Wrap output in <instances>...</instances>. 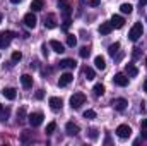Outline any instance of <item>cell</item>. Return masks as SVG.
Returning a JSON list of instances; mask_svg holds the SVG:
<instances>
[{"mask_svg":"<svg viewBox=\"0 0 147 146\" xmlns=\"http://www.w3.org/2000/svg\"><path fill=\"white\" fill-rule=\"evenodd\" d=\"M142 35H144V26H142V23H135V24L132 26L130 33H128V38H130V41H137Z\"/></svg>","mask_w":147,"mask_h":146,"instance_id":"obj_1","label":"cell"},{"mask_svg":"<svg viewBox=\"0 0 147 146\" xmlns=\"http://www.w3.org/2000/svg\"><path fill=\"white\" fill-rule=\"evenodd\" d=\"M86 103V95L84 93H74L72 96H70V107L72 108H80L82 105Z\"/></svg>","mask_w":147,"mask_h":146,"instance_id":"obj_2","label":"cell"},{"mask_svg":"<svg viewBox=\"0 0 147 146\" xmlns=\"http://www.w3.org/2000/svg\"><path fill=\"white\" fill-rule=\"evenodd\" d=\"M43 113L41 112H33L31 115H28V122H29V126L31 127H38V126H41L43 124Z\"/></svg>","mask_w":147,"mask_h":146,"instance_id":"obj_3","label":"cell"},{"mask_svg":"<svg viewBox=\"0 0 147 146\" xmlns=\"http://www.w3.org/2000/svg\"><path fill=\"white\" fill-rule=\"evenodd\" d=\"M116 134H118V138H121V139H128L130 134H132V129H130V126L121 124V126L116 127Z\"/></svg>","mask_w":147,"mask_h":146,"instance_id":"obj_4","label":"cell"},{"mask_svg":"<svg viewBox=\"0 0 147 146\" xmlns=\"http://www.w3.org/2000/svg\"><path fill=\"white\" fill-rule=\"evenodd\" d=\"M14 38L12 31H2L0 33V48H7L10 45V40Z\"/></svg>","mask_w":147,"mask_h":146,"instance_id":"obj_5","label":"cell"},{"mask_svg":"<svg viewBox=\"0 0 147 146\" xmlns=\"http://www.w3.org/2000/svg\"><path fill=\"white\" fill-rule=\"evenodd\" d=\"M58 9L62 10V14H63V19H67V17H70V12H72V7H70V3H69L67 0H58Z\"/></svg>","mask_w":147,"mask_h":146,"instance_id":"obj_6","label":"cell"},{"mask_svg":"<svg viewBox=\"0 0 147 146\" xmlns=\"http://www.w3.org/2000/svg\"><path fill=\"white\" fill-rule=\"evenodd\" d=\"M111 105H113V108H115V110H118V112H123V110L127 108L128 102H127L125 98H115V100L111 102Z\"/></svg>","mask_w":147,"mask_h":146,"instance_id":"obj_7","label":"cell"},{"mask_svg":"<svg viewBox=\"0 0 147 146\" xmlns=\"http://www.w3.org/2000/svg\"><path fill=\"white\" fill-rule=\"evenodd\" d=\"M113 83H115L116 86H121V88H125V86L128 84V77H127L125 74L118 72V74H115V77H113Z\"/></svg>","mask_w":147,"mask_h":146,"instance_id":"obj_8","label":"cell"},{"mask_svg":"<svg viewBox=\"0 0 147 146\" xmlns=\"http://www.w3.org/2000/svg\"><path fill=\"white\" fill-rule=\"evenodd\" d=\"M36 23H38V19H36V16L33 14V12H28L26 16H24V24L28 26V28H36Z\"/></svg>","mask_w":147,"mask_h":146,"instance_id":"obj_9","label":"cell"},{"mask_svg":"<svg viewBox=\"0 0 147 146\" xmlns=\"http://www.w3.org/2000/svg\"><path fill=\"white\" fill-rule=\"evenodd\" d=\"M74 79V76L70 72H63L62 76H60V79H58V86L60 88H63V86H67V84H70Z\"/></svg>","mask_w":147,"mask_h":146,"instance_id":"obj_10","label":"cell"},{"mask_svg":"<svg viewBox=\"0 0 147 146\" xmlns=\"http://www.w3.org/2000/svg\"><path fill=\"white\" fill-rule=\"evenodd\" d=\"M65 131H67V134H69V136H77V134L80 132V127H79L77 124H74V122H67Z\"/></svg>","mask_w":147,"mask_h":146,"instance_id":"obj_11","label":"cell"},{"mask_svg":"<svg viewBox=\"0 0 147 146\" xmlns=\"http://www.w3.org/2000/svg\"><path fill=\"white\" fill-rule=\"evenodd\" d=\"M58 65H60V69H75L77 62L74 59H63V60L58 62Z\"/></svg>","mask_w":147,"mask_h":146,"instance_id":"obj_12","label":"cell"},{"mask_svg":"<svg viewBox=\"0 0 147 146\" xmlns=\"http://www.w3.org/2000/svg\"><path fill=\"white\" fill-rule=\"evenodd\" d=\"M48 103H50V107H51L53 110H60L62 108V105H63L62 98H58V96H51V98L48 100Z\"/></svg>","mask_w":147,"mask_h":146,"instance_id":"obj_13","label":"cell"},{"mask_svg":"<svg viewBox=\"0 0 147 146\" xmlns=\"http://www.w3.org/2000/svg\"><path fill=\"white\" fill-rule=\"evenodd\" d=\"M45 28H48V29L57 28V19H55V16H53V14H48V16L45 17Z\"/></svg>","mask_w":147,"mask_h":146,"instance_id":"obj_14","label":"cell"},{"mask_svg":"<svg viewBox=\"0 0 147 146\" xmlns=\"http://www.w3.org/2000/svg\"><path fill=\"white\" fill-rule=\"evenodd\" d=\"M110 23H111V26H113V28L120 29V28H123V24H125V19H123L121 16H113Z\"/></svg>","mask_w":147,"mask_h":146,"instance_id":"obj_15","label":"cell"},{"mask_svg":"<svg viewBox=\"0 0 147 146\" xmlns=\"http://www.w3.org/2000/svg\"><path fill=\"white\" fill-rule=\"evenodd\" d=\"M50 46H51L57 53H63V52H65V46H63L58 40H51V41H50Z\"/></svg>","mask_w":147,"mask_h":146,"instance_id":"obj_16","label":"cell"},{"mask_svg":"<svg viewBox=\"0 0 147 146\" xmlns=\"http://www.w3.org/2000/svg\"><path fill=\"white\" fill-rule=\"evenodd\" d=\"M2 95H3L7 100H16V96H17V93H16L14 88H3V89H2Z\"/></svg>","mask_w":147,"mask_h":146,"instance_id":"obj_17","label":"cell"},{"mask_svg":"<svg viewBox=\"0 0 147 146\" xmlns=\"http://www.w3.org/2000/svg\"><path fill=\"white\" fill-rule=\"evenodd\" d=\"M21 83H22V86H24L26 89H29V88L33 86V76H29V74H24V76L21 77Z\"/></svg>","mask_w":147,"mask_h":146,"instance_id":"obj_18","label":"cell"},{"mask_svg":"<svg viewBox=\"0 0 147 146\" xmlns=\"http://www.w3.org/2000/svg\"><path fill=\"white\" fill-rule=\"evenodd\" d=\"M125 72L128 74V77H135V76L139 74V69H137L134 64H127V65H125Z\"/></svg>","mask_w":147,"mask_h":146,"instance_id":"obj_19","label":"cell"},{"mask_svg":"<svg viewBox=\"0 0 147 146\" xmlns=\"http://www.w3.org/2000/svg\"><path fill=\"white\" fill-rule=\"evenodd\" d=\"M31 141H33V132H31V131H22V134H21V143L28 145V143H31Z\"/></svg>","mask_w":147,"mask_h":146,"instance_id":"obj_20","label":"cell"},{"mask_svg":"<svg viewBox=\"0 0 147 146\" xmlns=\"http://www.w3.org/2000/svg\"><path fill=\"white\" fill-rule=\"evenodd\" d=\"M111 31H113L111 23H101V26H99V33L101 35H110Z\"/></svg>","mask_w":147,"mask_h":146,"instance_id":"obj_21","label":"cell"},{"mask_svg":"<svg viewBox=\"0 0 147 146\" xmlns=\"http://www.w3.org/2000/svg\"><path fill=\"white\" fill-rule=\"evenodd\" d=\"M94 65H96V69H99V71H103V69L106 67V62H105V57H101V55H98V57L94 59Z\"/></svg>","mask_w":147,"mask_h":146,"instance_id":"obj_22","label":"cell"},{"mask_svg":"<svg viewBox=\"0 0 147 146\" xmlns=\"http://www.w3.org/2000/svg\"><path fill=\"white\" fill-rule=\"evenodd\" d=\"M82 74H84V77H86L87 81H92V79L96 77L94 69H91V67H84V69H82Z\"/></svg>","mask_w":147,"mask_h":146,"instance_id":"obj_23","label":"cell"},{"mask_svg":"<svg viewBox=\"0 0 147 146\" xmlns=\"http://www.w3.org/2000/svg\"><path fill=\"white\" fill-rule=\"evenodd\" d=\"M28 119V115H26V108L24 107H21V108L17 110V122L21 124V122H24Z\"/></svg>","mask_w":147,"mask_h":146,"instance_id":"obj_24","label":"cell"},{"mask_svg":"<svg viewBox=\"0 0 147 146\" xmlns=\"http://www.w3.org/2000/svg\"><path fill=\"white\" fill-rule=\"evenodd\" d=\"M92 91H94L96 96H103V95H105V86H103L101 83H98V84H94V89H92Z\"/></svg>","mask_w":147,"mask_h":146,"instance_id":"obj_25","label":"cell"},{"mask_svg":"<svg viewBox=\"0 0 147 146\" xmlns=\"http://www.w3.org/2000/svg\"><path fill=\"white\" fill-rule=\"evenodd\" d=\"M31 9H33V12L41 10V9H43V0H33V2H31Z\"/></svg>","mask_w":147,"mask_h":146,"instance_id":"obj_26","label":"cell"},{"mask_svg":"<svg viewBox=\"0 0 147 146\" xmlns=\"http://www.w3.org/2000/svg\"><path fill=\"white\" fill-rule=\"evenodd\" d=\"M120 10H121L123 14H132L134 7H132V3H121V5H120Z\"/></svg>","mask_w":147,"mask_h":146,"instance_id":"obj_27","label":"cell"},{"mask_svg":"<svg viewBox=\"0 0 147 146\" xmlns=\"http://www.w3.org/2000/svg\"><path fill=\"white\" fill-rule=\"evenodd\" d=\"M79 55H80L82 59H87V57L91 55V48H87V46H82V48L79 50Z\"/></svg>","mask_w":147,"mask_h":146,"instance_id":"obj_28","label":"cell"},{"mask_svg":"<svg viewBox=\"0 0 147 146\" xmlns=\"http://www.w3.org/2000/svg\"><path fill=\"white\" fill-rule=\"evenodd\" d=\"M118 48H120V43H113V45H110L108 52H110V55H111V57H115V53L118 52Z\"/></svg>","mask_w":147,"mask_h":146,"instance_id":"obj_29","label":"cell"},{"mask_svg":"<svg viewBox=\"0 0 147 146\" xmlns=\"http://www.w3.org/2000/svg\"><path fill=\"white\" fill-rule=\"evenodd\" d=\"M67 45L69 46H75L77 45V38L74 36V35H67Z\"/></svg>","mask_w":147,"mask_h":146,"instance_id":"obj_30","label":"cell"},{"mask_svg":"<svg viewBox=\"0 0 147 146\" xmlns=\"http://www.w3.org/2000/svg\"><path fill=\"white\" fill-rule=\"evenodd\" d=\"M55 129H57V124H55V122H50V124L46 126V131H45V132H46V134H53Z\"/></svg>","mask_w":147,"mask_h":146,"instance_id":"obj_31","label":"cell"},{"mask_svg":"<svg viewBox=\"0 0 147 146\" xmlns=\"http://www.w3.org/2000/svg\"><path fill=\"white\" fill-rule=\"evenodd\" d=\"M9 115H10V110H9V108H3V112L0 113V120H2V122H5V120L9 119Z\"/></svg>","mask_w":147,"mask_h":146,"instance_id":"obj_32","label":"cell"},{"mask_svg":"<svg viewBox=\"0 0 147 146\" xmlns=\"http://www.w3.org/2000/svg\"><path fill=\"white\" fill-rule=\"evenodd\" d=\"M84 117L86 119H96V112L94 110H86L84 112Z\"/></svg>","mask_w":147,"mask_h":146,"instance_id":"obj_33","label":"cell"},{"mask_svg":"<svg viewBox=\"0 0 147 146\" xmlns=\"http://www.w3.org/2000/svg\"><path fill=\"white\" fill-rule=\"evenodd\" d=\"M21 59H22V53L21 52H14L12 53V62H19Z\"/></svg>","mask_w":147,"mask_h":146,"instance_id":"obj_34","label":"cell"},{"mask_svg":"<svg viewBox=\"0 0 147 146\" xmlns=\"http://www.w3.org/2000/svg\"><path fill=\"white\" fill-rule=\"evenodd\" d=\"M98 136H99V134H98V131H96V129H89V138H91L92 141H96V139H98Z\"/></svg>","mask_w":147,"mask_h":146,"instance_id":"obj_35","label":"cell"},{"mask_svg":"<svg viewBox=\"0 0 147 146\" xmlns=\"http://www.w3.org/2000/svg\"><path fill=\"white\" fill-rule=\"evenodd\" d=\"M45 98V91L43 89H38L36 91V100H43Z\"/></svg>","mask_w":147,"mask_h":146,"instance_id":"obj_36","label":"cell"},{"mask_svg":"<svg viewBox=\"0 0 147 146\" xmlns=\"http://www.w3.org/2000/svg\"><path fill=\"white\" fill-rule=\"evenodd\" d=\"M69 26H70V17L63 19V29H69Z\"/></svg>","mask_w":147,"mask_h":146,"instance_id":"obj_37","label":"cell"},{"mask_svg":"<svg viewBox=\"0 0 147 146\" xmlns=\"http://www.w3.org/2000/svg\"><path fill=\"white\" fill-rule=\"evenodd\" d=\"M99 3H101V0H89V5L91 7H98Z\"/></svg>","mask_w":147,"mask_h":146,"instance_id":"obj_38","label":"cell"},{"mask_svg":"<svg viewBox=\"0 0 147 146\" xmlns=\"http://www.w3.org/2000/svg\"><path fill=\"white\" fill-rule=\"evenodd\" d=\"M142 129H147V119L142 120Z\"/></svg>","mask_w":147,"mask_h":146,"instance_id":"obj_39","label":"cell"},{"mask_svg":"<svg viewBox=\"0 0 147 146\" xmlns=\"http://www.w3.org/2000/svg\"><path fill=\"white\" fill-rule=\"evenodd\" d=\"M144 91L147 93V79H146V83H144Z\"/></svg>","mask_w":147,"mask_h":146,"instance_id":"obj_40","label":"cell"},{"mask_svg":"<svg viewBox=\"0 0 147 146\" xmlns=\"http://www.w3.org/2000/svg\"><path fill=\"white\" fill-rule=\"evenodd\" d=\"M140 5H147V0H140Z\"/></svg>","mask_w":147,"mask_h":146,"instance_id":"obj_41","label":"cell"},{"mask_svg":"<svg viewBox=\"0 0 147 146\" xmlns=\"http://www.w3.org/2000/svg\"><path fill=\"white\" fill-rule=\"evenodd\" d=\"M10 2H12V3H19L21 0H10Z\"/></svg>","mask_w":147,"mask_h":146,"instance_id":"obj_42","label":"cell"},{"mask_svg":"<svg viewBox=\"0 0 147 146\" xmlns=\"http://www.w3.org/2000/svg\"><path fill=\"white\" fill-rule=\"evenodd\" d=\"M2 112H3V105H0V113H2Z\"/></svg>","mask_w":147,"mask_h":146,"instance_id":"obj_43","label":"cell"},{"mask_svg":"<svg viewBox=\"0 0 147 146\" xmlns=\"http://www.w3.org/2000/svg\"><path fill=\"white\" fill-rule=\"evenodd\" d=\"M0 23H2V14H0Z\"/></svg>","mask_w":147,"mask_h":146,"instance_id":"obj_44","label":"cell"},{"mask_svg":"<svg viewBox=\"0 0 147 146\" xmlns=\"http://www.w3.org/2000/svg\"><path fill=\"white\" fill-rule=\"evenodd\" d=\"M146 64H147V59H146Z\"/></svg>","mask_w":147,"mask_h":146,"instance_id":"obj_45","label":"cell"}]
</instances>
